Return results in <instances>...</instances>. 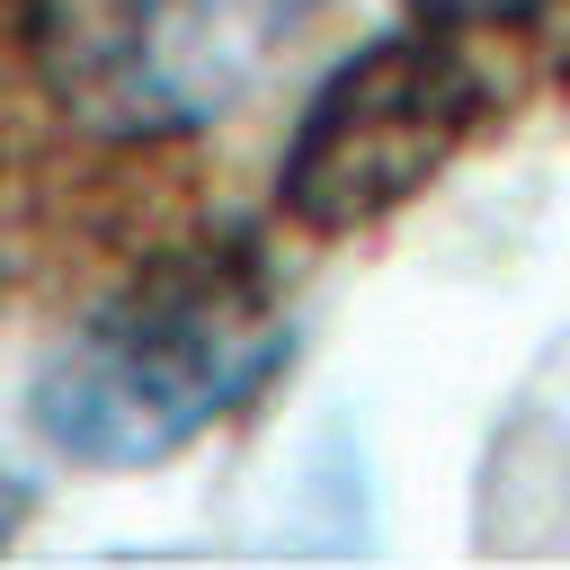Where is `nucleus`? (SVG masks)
Segmentation results:
<instances>
[{
  "label": "nucleus",
  "mask_w": 570,
  "mask_h": 570,
  "mask_svg": "<svg viewBox=\"0 0 570 570\" xmlns=\"http://www.w3.org/2000/svg\"><path fill=\"white\" fill-rule=\"evenodd\" d=\"M285 365V312L249 249H169L125 276L36 374L27 410L53 454L142 472L232 419Z\"/></svg>",
  "instance_id": "f257e3e1"
},
{
  "label": "nucleus",
  "mask_w": 570,
  "mask_h": 570,
  "mask_svg": "<svg viewBox=\"0 0 570 570\" xmlns=\"http://www.w3.org/2000/svg\"><path fill=\"white\" fill-rule=\"evenodd\" d=\"M321 0H27L53 107L107 142L223 125L312 27Z\"/></svg>",
  "instance_id": "f03ea898"
},
{
  "label": "nucleus",
  "mask_w": 570,
  "mask_h": 570,
  "mask_svg": "<svg viewBox=\"0 0 570 570\" xmlns=\"http://www.w3.org/2000/svg\"><path fill=\"white\" fill-rule=\"evenodd\" d=\"M481 116H490V80H481L463 27L410 18L401 36L356 45L321 80V98L303 107V125L285 142L276 205L312 240L374 232L481 134Z\"/></svg>",
  "instance_id": "7ed1b4c3"
},
{
  "label": "nucleus",
  "mask_w": 570,
  "mask_h": 570,
  "mask_svg": "<svg viewBox=\"0 0 570 570\" xmlns=\"http://www.w3.org/2000/svg\"><path fill=\"white\" fill-rule=\"evenodd\" d=\"M552 9H570V0H410V18H436V27H534V18H552Z\"/></svg>",
  "instance_id": "20e7f679"
}]
</instances>
